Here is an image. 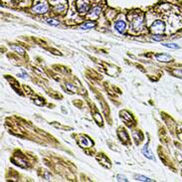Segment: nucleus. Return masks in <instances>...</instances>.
Returning <instances> with one entry per match:
<instances>
[{"instance_id":"obj_10","label":"nucleus","mask_w":182,"mask_h":182,"mask_svg":"<svg viewBox=\"0 0 182 182\" xmlns=\"http://www.w3.org/2000/svg\"><path fill=\"white\" fill-rule=\"evenodd\" d=\"M96 23L95 21H89V22H86V23H84L83 25L80 26V29H82V30H90V29L94 28V27H96Z\"/></svg>"},{"instance_id":"obj_19","label":"nucleus","mask_w":182,"mask_h":182,"mask_svg":"<svg viewBox=\"0 0 182 182\" xmlns=\"http://www.w3.org/2000/svg\"><path fill=\"white\" fill-rule=\"evenodd\" d=\"M66 87L68 88L69 90H71L72 92H76V88L74 87L72 84H70V83H67V84H66Z\"/></svg>"},{"instance_id":"obj_7","label":"nucleus","mask_w":182,"mask_h":182,"mask_svg":"<svg viewBox=\"0 0 182 182\" xmlns=\"http://www.w3.org/2000/svg\"><path fill=\"white\" fill-rule=\"evenodd\" d=\"M79 144L82 147H89L93 145V142L90 138H86V136H83L81 139H79Z\"/></svg>"},{"instance_id":"obj_2","label":"nucleus","mask_w":182,"mask_h":182,"mask_svg":"<svg viewBox=\"0 0 182 182\" xmlns=\"http://www.w3.org/2000/svg\"><path fill=\"white\" fill-rule=\"evenodd\" d=\"M165 30V25L161 20H156L152 23L150 26V31L152 32L153 35H160L164 32Z\"/></svg>"},{"instance_id":"obj_9","label":"nucleus","mask_w":182,"mask_h":182,"mask_svg":"<svg viewBox=\"0 0 182 182\" xmlns=\"http://www.w3.org/2000/svg\"><path fill=\"white\" fill-rule=\"evenodd\" d=\"M155 59L159 62H163V63H167L170 62L172 58L170 57L169 55H165V54H158V55L155 56Z\"/></svg>"},{"instance_id":"obj_15","label":"nucleus","mask_w":182,"mask_h":182,"mask_svg":"<svg viewBox=\"0 0 182 182\" xmlns=\"http://www.w3.org/2000/svg\"><path fill=\"white\" fill-rule=\"evenodd\" d=\"M46 22L49 24V25H52V26H59L60 25L59 20H57V19H48Z\"/></svg>"},{"instance_id":"obj_11","label":"nucleus","mask_w":182,"mask_h":182,"mask_svg":"<svg viewBox=\"0 0 182 182\" xmlns=\"http://www.w3.org/2000/svg\"><path fill=\"white\" fill-rule=\"evenodd\" d=\"M120 116H121V118H122V120L125 121V122H127V125H129V122H130V121H132L131 114H129L127 112H125V111L121 112Z\"/></svg>"},{"instance_id":"obj_6","label":"nucleus","mask_w":182,"mask_h":182,"mask_svg":"<svg viewBox=\"0 0 182 182\" xmlns=\"http://www.w3.org/2000/svg\"><path fill=\"white\" fill-rule=\"evenodd\" d=\"M12 161L15 163L16 165L18 166H20V167H23V168H25L27 167V162H26V160L24 158H22L21 156H14L13 157V159H12Z\"/></svg>"},{"instance_id":"obj_18","label":"nucleus","mask_w":182,"mask_h":182,"mask_svg":"<svg viewBox=\"0 0 182 182\" xmlns=\"http://www.w3.org/2000/svg\"><path fill=\"white\" fill-rule=\"evenodd\" d=\"M173 74H174L175 76H176V77L182 79V69H176V70H174Z\"/></svg>"},{"instance_id":"obj_16","label":"nucleus","mask_w":182,"mask_h":182,"mask_svg":"<svg viewBox=\"0 0 182 182\" xmlns=\"http://www.w3.org/2000/svg\"><path fill=\"white\" fill-rule=\"evenodd\" d=\"M135 180L138 181H152V179L148 178V177L142 176V175H135Z\"/></svg>"},{"instance_id":"obj_5","label":"nucleus","mask_w":182,"mask_h":182,"mask_svg":"<svg viewBox=\"0 0 182 182\" xmlns=\"http://www.w3.org/2000/svg\"><path fill=\"white\" fill-rule=\"evenodd\" d=\"M114 29L120 34H125V30H127V24L123 20H118L114 24Z\"/></svg>"},{"instance_id":"obj_17","label":"nucleus","mask_w":182,"mask_h":182,"mask_svg":"<svg viewBox=\"0 0 182 182\" xmlns=\"http://www.w3.org/2000/svg\"><path fill=\"white\" fill-rule=\"evenodd\" d=\"M164 47H167V48H170V49H179V46L178 44H174V43H164L162 44Z\"/></svg>"},{"instance_id":"obj_8","label":"nucleus","mask_w":182,"mask_h":182,"mask_svg":"<svg viewBox=\"0 0 182 182\" xmlns=\"http://www.w3.org/2000/svg\"><path fill=\"white\" fill-rule=\"evenodd\" d=\"M101 12H102V8L100 7V6H96V7H94L92 9L91 11H90V14H89V17L90 18H98L100 16Z\"/></svg>"},{"instance_id":"obj_21","label":"nucleus","mask_w":182,"mask_h":182,"mask_svg":"<svg viewBox=\"0 0 182 182\" xmlns=\"http://www.w3.org/2000/svg\"><path fill=\"white\" fill-rule=\"evenodd\" d=\"M152 38H153L155 41H161V40L163 39V37H162V36H160V35H153V36H152Z\"/></svg>"},{"instance_id":"obj_3","label":"nucleus","mask_w":182,"mask_h":182,"mask_svg":"<svg viewBox=\"0 0 182 182\" xmlns=\"http://www.w3.org/2000/svg\"><path fill=\"white\" fill-rule=\"evenodd\" d=\"M90 0H78L77 10L80 15H86L90 9Z\"/></svg>"},{"instance_id":"obj_14","label":"nucleus","mask_w":182,"mask_h":182,"mask_svg":"<svg viewBox=\"0 0 182 182\" xmlns=\"http://www.w3.org/2000/svg\"><path fill=\"white\" fill-rule=\"evenodd\" d=\"M11 49L15 50L16 52H18L19 54H21V55H23V54L25 53V51H24L23 48H21V47H19V46H16V45H12V46H11Z\"/></svg>"},{"instance_id":"obj_4","label":"nucleus","mask_w":182,"mask_h":182,"mask_svg":"<svg viewBox=\"0 0 182 182\" xmlns=\"http://www.w3.org/2000/svg\"><path fill=\"white\" fill-rule=\"evenodd\" d=\"M49 11V5L46 2H40L32 7V12L35 14H45Z\"/></svg>"},{"instance_id":"obj_20","label":"nucleus","mask_w":182,"mask_h":182,"mask_svg":"<svg viewBox=\"0 0 182 182\" xmlns=\"http://www.w3.org/2000/svg\"><path fill=\"white\" fill-rule=\"evenodd\" d=\"M116 178H118V179H116L118 181H125V182L127 181V179L125 178V176H122V175H118V177H116Z\"/></svg>"},{"instance_id":"obj_12","label":"nucleus","mask_w":182,"mask_h":182,"mask_svg":"<svg viewBox=\"0 0 182 182\" xmlns=\"http://www.w3.org/2000/svg\"><path fill=\"white\" fill-rule=\"evenodd\" d=\"M142 152H143V154H144L145 156L147 157V158H149V159H154V156H153V154H152V152L150 151V149H149V147H148V145H144V147H143V149H142Z\"/></svg>"},{"instance_id":"obj_1","label":"nucleus","mask_w":182,"mask_h":182,"mask_svg":"<svg viewBox=\"0 0 182 182\" xmlns=\"http://www.w3.org/2000/svg\"><path fill=\"white\" fill-rule=\"evenodd\" d=\"M144 25V20H143V16L140 14H136L132 16L131 21H130V26H131L132 30L134 31H139L143 28Z\"/></svg>"},{"instance_id":"obj_13","label":"nucleus","mask_w":182,"mask_h":182,"mask_svg":"<svg viewBox=\"0 0 182 182\" xmlns=\"http://www.w3.org/2000/svg\"><path fill=\"white\" fill-rule=\"evenodd\" d=\"M118 136L121 138V140H123V142L129 140V135H127V133L125 132V130H120V131L118 132Z\"/></svg>"}]
</instances>
